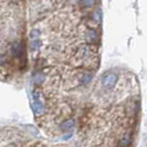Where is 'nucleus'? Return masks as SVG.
Listing matches in <instances>:
<instances>
[{
    "mask_svg": "<svg viewBox=\"0 0 147 147\" xmlns=\"http://www.w3.org/2000/svg\"><path fill=\"white\" fill-rule=\"evenodd\" d=\"M32 109H33L34 116L37 118H40L43 116L44 111H45V105L43 104V101H42L41 93L37 90L32 94Z\"/></svg>",
    "mask_w": 147,
    "mask_h": 147,
    "instance_id": "1",
    "label": "nucleus"
},
{
    "mask_svg": "<svg viewBox=\"0 0 147 147\" xmlns=\"http://www.w3.org/2000/svg\"><path fill=\"white\" fill-rule=\"evenodd\" d=\"M118 75L114 72H106L101 78V85L104 90H112L117 84Z\"/></svg>",
    "mask_w": 147,
    "mask_h": 147,
    "instance_id": "2",
    "label": "nucleus"
}]
</instances>
